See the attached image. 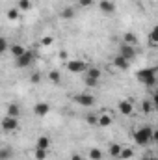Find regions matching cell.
Masks as SVG:
<instances>
[{
    "mask_svg": "<svg viewBox=\"0 0 158 160\" xmlns=\"http://www.w3.org/2000/svg\"><path fill=\"white\" fill-rule=\"evenodd\" d=\"M119 153H121V145L112 143V145H110V155H112V157H119Z\"/></svg>",
    "mask_w": 158,
    "mask_h": 160,
    "instance_id": "83f0119b",
    "label": "cell"
},
{
    "mask_svg": "<svg viewBox=\"0 0 158 160\" xmlns=\"http://www.w3.org/2000/svg\"><path fill=\"white\" fill-rule=\"evenodd\" d=\"M93 2H95V0H78V6H82V8H89V6H93Z\"/></svg>",
    "mask_w": 158,
    "mask_h": 160,
    "instance_id": "1f68e13d",
    "label": "cell"
},
{
    "mask_svg": "<svg viewBox=\"0 0 158 160\" xmlns=\"http://www.w3.org/2000/svg\"><path fill=\"white\" fill-rule=\"evenodd\" d=\"M112 123H114V118H112L110 114H106V112H104V114H101V116L97 118V125H99V127H102V128L110 127Z\"/></svg>",
    "mask_w": 158,
    "mask_h": 160,
    "instance_id": "8fae6325",
    "label": "cell"
},
{
    "mask_svg": "<svg viewBox=\"0 0 158 160\" xmlns=\"http://www.w3.org/2000/svg\"><path fill=\"white\" fill-rule=\"evenodd\" d=\"M89 158H91V160H101V158H102V151H101V149H97V147L89 149Z\"/></svg>",
    "mask_w": 158,
    "mask_h": 160,
    "instance_id": "44dd1931",
    "label": "cell"
},
{
    "mask_svg": "<svg viewBox=\"0 0 158 160\" xmlns=\"http://www.w3.org/2000/svg\"><path fill=\"white\" fill-rule=\"evenodd\" d=\"M123 43H126V45H136L138 43V39H136V36L134 34H125V38H123Z\"/></svg>",
    "mask_w": 158,
    "mask_h": 160,
    "instance_id": "cb8c5ba5",
    "label": "cell"
},
{
    "mask_svg": "<svg viewBox=\"0 0 158 160\" xmlns=\"http://www.w3.org/2000/svg\"><path fill=\"white\" fill-rule=\"evenodd\" d=\"M141 160H156V158H153V157H143Z\"/></svg>",
    "mask_w": 158,
    "mask_h": 160,
    "instance_id": "8d00e7d4",
    "label": "cell"
},
{
    "mask_svg": "<svg viewBox=\"0 0 158 160\" xmlns=\"http://www.w3.org/2000/svg\"><path fill=\"white\" fill-rule=\"evenodd\" d=\"M48 147H50V140H48L47 136H39V138H37V149H45V151H47Z\"/></svg>",
    "mask_w": 158,
    "mask_h": 160,
    "instance_id": "9a60e30c",
    "label": "cell"
},
{
    "mask_svg": "<svg viewBox=\"0 0 158 160\" xmlns=\"http://www.w3.org/2000/svg\"><path fill=\"white\" fill-rule=\"evenodd\" d=\"M36 158H37V160H45V158H47V151L36 147Z\"/></svg>",
    "mask_w": 158,
    "mask_h": 160,
    "instance_id": "f546056e",
    "label": "cell"
},
{
    "mask_svg": "<svg viewBox=\"0 0 158 160\" xmlns=\"http://www.w3.org/2000/svg\"><path fill=\"white\" fill-rule=\"evenodd\" d=\"M101 75H102V71H101L99 67H87V69H86V77H89V78L101 80Z\"/></svg>",
    "mask_w": 158,
    "mask_h": 160,
    "instance_id": "4fadbf2b",
    "label": "cell"
},
{
    "mask_svg": "<svg viewBox=\"0 0 158 160\" xmlns=\"http://www.w3.org/2000/svg\"><path fill=\"white\" fill-rule=\"evenodd\" d=\"M11 157H13V151L9 147H2L0 149V160H9Z\"/></svg>",
    "mask_w": 158,
    "mask_h": 160,
    "instance_id": "ac0fdd59",
    "label": "cell"
},
{
    "mask_svg": "<svg viewBox=\"0 0 158 160\" xmlns=\"http://www.w3.org/2000/svg\"><path fill=\"white\" fill-rule=\"evenodd\" d=\"M136 78L140 80L141 84H145V86H155V84H156V69H155V67L140 69V71L136 73Z\"/></svg>",
    "mask_w": 158,
    "mask_h": 160,
    "instance_id": "7a4b0ae2",
    "label": "cell"
},
{
    "mask_svg": "<svg viewBox=\"0 0 158 160\" xmlns=\"http://www.w3.org/2000/svg\"><path fill=\"white\" fill-rule=\"evenodd\" d=\"M32 8V2L30 0H19L17 2V9H21V11H28Z\"/></svg>",
    "mask_w": 158,
    "mask_h": 160,
    "instance_id": "ffe728a7",
    "label": "cell"
},
{
    "mask_svg": "<svg viewBox=\"0 0 158 160\" xmlns=\"http://www.w3.org/2000/svg\"><path fill=\"white\" fill-rule=\"evenodd\" d=\"M71 160H82V155H78V153H75V155L71 157Z\"/></svg>",
    "mask_w": 158,
    "mask_h": 160,
    "instance_id": "e575fe53",
    "label": "cell"
},
{
    "mask_svg": "<svg viewBox=\"0 0 158 160\" xmlns=\"http://www.w3.org/2000/svg\"><path fill=\"white\" fill-rule=\"evenodd\" d=\"M7 48H9V45H7V41L4 39V38H0V56H2V54H4V52L7 50Z\"/></svg>",
    "mask_w": 158,
    "mask_h": 160,
    "instance_id": "f1b7e54d",
    "label": "cell"
},
{
    "mask_svg": "<svg viewBox=\"0 0 158 160\" xmlns=\"http://www.w3.org/2000/svg\"><path fill=\"white\" fill-rule=\"evenodd\" d=\"M7 19H9V21H17V19H19V9H17V8H11V9L7 11Z\"/></svg>",
    "mask_w": 158,
    "mask_h": 160,
    "instance_id": "d4e9b609",
    "label": "cell"
},
{
    "mask_svg": "<svg viewBox=\"0 0 158 160\" xmlns=\"http://www.w3.org/2000/svg\"><path fill=\"white\" fill-rule=\"evenodd\" d=\"M153 128L151 127H143V128H138L136 132H134V142H136V145H149L151 142H153Z\"/></svg>",
    "mask_w": 158,
    "mask_h": 160,
    "instance_id": "6da1fadb",
    "label": "cell"
},
{
    "mask_svg": "<svg viewBox=\"0 0 158 160\" xmlns=\"http://www.w3.org/2000/svg\"><path fill=\"white\" fill-rule=\"evenodd\" d=\"M34 60H36V56H34V52H30V50H26L22 56H19V58H15V65L19 67V69H26V67H30L32 63H34Z\"/></svg>",
    "mask_w": 158,
    "mask_h": 160,
    "instance_id": "3957f363",
    "label": "cell"
},
{
    "mask_svg": "<svg viewBox=\"0 0 158 160\" xmlns=\"http://www.w3.org/2000/svg\"><path fill=\"white\" fill-rule=\"evenodd\" d=\"M52 43H54V38H52V36H47V38L41 39V45H43V47H50Z\"/></svg>",
    "mask_w": 158,
    "mask_h": 160,
    "instance_id": "4dcf8cb0",
    "label": "cell"
},
{
    "mask_svg": "<svg viewBox=\"0 0 158 160\" xmlns=\"http://www.w3.org/2000/svg\"><path fill=\"white\" fill-rule=\"evenodd\" d=\"M119 56H123L125 60L132 62V60H134V56H136V50H134V47H132V45L123 43V45H121V48H119Z\"/></svg>",
    "mask_w": 158,
    "mask_h": 160,
    "instance_id": "52a82bcc",
    "label": "cell"
},
{
    "mask_svg": "<svg viewBox=\"0 0 158 160\" xmlns=\"http://www.w3.org/2000/svg\"><path fill=\"white\" fill-rule=\"evenodd\" d=\"M30 80H32V84H39L41 82V73H34V75L30 77Z\"/></svg>",
    "mask_w": 158,
    "mask_h": 160,
    "instance_id": "d6a6232c",
    "label": "cell"
},
{
    "mask_svg": "<svg viewBox=\"0 0 158 160\" xmlns=\"http://www.w3.org/2000/svg\"><path fill=\"white\" fill-rule=\"evenodd\" d=\"M84 82H86V86H87V88H97V86H99V80L89 78V77H84Z\"/></svg>",
    "mask_w": 158,
    "mask_h": 160,
    "instance_id": "4316f807",
    "label": "cell"
},
{
    "mask_svg": "<svg viewBox=\"0 0 158 160\" xmlns=\"http://www.w3.org/2000/svg\"><path fill=\"white\" fill-rule=\"evenodd\" d=\"M153 108H155V106H153V102H149V101H143V102H141V110H143L145 114L153 112Z\"/></svg>",
    "mask_w": 158,
    "mask_h": 160,
    "instance_id": "484cf974",
    "label": "cell"
},
{
    "mask_svg": "<svg viewBox=\"0 0 158 160\" xmlns=\"http://www.w3.org/2000/svg\"><path fill=\"white\" fill-rule=\"evenodd\" d=\"M128 65H130V62L128 60H125L123 56H116L114 58V67H117V69H121V71H125V69H128Z\"/></svg>",
    "mask_w": 158,
    "mask_h": 160,
    "instance_id": "7c38bea8",
    "label": "cell"
},
{
    "mask_svg": "<svg viewBox=\"0 0 158 160\" xmlns=\"http://www.w3.org/2000/svg\"><path fill=\"white\" fill-rule=\"evenodd\" d=\"M87 123L89 125H97V118L95 116H87Z\"/></svg>",
    "mask_w": 158,
    "mask_h": 160,
    "instance_id": "836d02e7",
    "label": "cell"
},
{
    "mask_svg": "<svg viewBox=\"0 0 158 160\" xmlns=\"http://www.w3.org/2000/svg\"><path fill=\"white\" fill-rule=\"evenodd\" d=\"M0 125H2V128H4L6 132H11V130H17V128H19L17 118H11V116H6L4 119L0 121Z\"/></svg>",
    "mask_w": 158,
    "mask_h": 160,
    "instance_id": "8992f818",
    "label": "cell"
},
{
    "mask_svg": "<svg viewBox=\"0 0 158 160\" xmlns=\"http://www.w3.org/2000/svg\"><path fill=\"white\" fill-rule=\"evenodd\" d=\"M99 9H101L102 13H108V15H110V13L116 11V4H114L112 0H101V2H99Z\"/></svg>",
    "mask_w": 158,
    "mask_h": 160,
    "instance_id": "ba28073f",
    "label": "cell"
},
{
    "mask_svg": "<svg viewBox=\"0 0 158 160\" xmlns=\"http://www.w3.org/2000/svg\"><path fill=\"white\" fill-rule=\"evenodd\" d=\"M73 101H75L77 104H80V106H84V108H89V106L95 104V99H93L91 95H86V93H78V95H75Z\"/></svg>",
    "mask_w": 158,
    "mask_h": 160,
    "instance_id": "5b68a950",
    "label": "cell"
},
{
    "mask_svg": "<svg viewBox=\"0 0 158 160\" xmlns=\"http://www.w3.org/2000/svg\"><path fill=\"white\" fill-rule=\"evenodd\" d=\"M117 110L123 114V116H130L132 114V110H134V106H132V102L130 101H121L117 104Z\"/></svg>",
    "mask_w": 158,
    "mask_h": 160,
    "instance_id": "30bf717a",
    "label": "cell"
},
{
    "mask_svg": "<svg viewBox=\"0 0 158 160\" xmlns=\"http://www.w3.org/2000/svg\"><path fill=\"white\" fill-rule=\"evenodd\" d=\"M21 114V108L17 106V104H7V116H11V118H17Z\"/></svg>",
    "mask_w": 158,
    "mask_h": 160,
    "instance_id": "d6986e66",
    "label": "cell"
},
{
    "mask_svg": "<svg viewBox=\"0 0 158 160\" xmlns=\"http://www.w3.org/2000/svg\"><path fill=\"white\" fill-rule=\"evenodd\" d=\"M132 155H134V151L130 149V147H121V153H119V158H123V160H128V158H132Z\"/></svg>",
    "mask_w": 158,
    "mask_h": 160,
    "instance_id": "e0dca14e",
    "label": "cell"
},
{
    "mask_svg": "<svg viewBox=\"0 0 158 160\" xmlns=\"http://www.w3.org/2000/svg\"><path fill=\"white\" fill-rule=\"evenodd\" d=\"M48 112H50V104H48V102H37V104L34 106V114L39 116V118L47 116Z\"/></svg>",
    "mask_w": 158,
    "mask_h": 160,
    "instance_id": "9c48e42d",
    "label": "cell"
},
{
    "mask_svg": "<svg viewBox=\"0 0 158 160\" xmlns=\"http://www.w3.org/2000/svg\"><path fill=\"white\" fill-rule=\"evenodd\" d=\"M9 52H11L15 58H19V56H22V54L26 52V48H24L22 45H11V47H9Z\"/></svg>",
    "mask_w": 158,
    "mask_h": 160,
    "instance_id": "5bb4252c",
    "label": "cell"
},
{
    "mask_svg": "<svg viewBox=\"0 0 158 160\" xmlns=\"http://www.w3.org/2000/svg\"><path fill=\"white\" fill-rule=\"evenodd\" d=\"M149 45L151 47H156L158 45V28L151 30V34H149Z\"/></svg>",
    "mask_w": 158,
    "mask_h": 160,
    "instance_id": "2e32d148",
    "label": "cell"
},
{
    "mask_svg": "<svg viewBox=\"0 0 158 160\" xmlns=\"http://www.w3.org/2000/svg\"><path fill=\"white\" fill-rule=\"evenodd\" d=\"M48 80H50V82H54V84H60V80H62L60 71H50V73H48Z\"/></svg>",
    "mask_w": 158,
    "mask_h": 160,
    "instance_id": "603a6c76",
    "label": "cell"
},
{
    "mask_svg": "<svg viewBox=\"0 0 158 160\" xmlns=\"http://www.w3.org/2000/svg\"><path fill=\"white\" fill-rule=\"evenodd\" d=\"M60 58H62V60H65V58H67V52H63V50H62V52H60Z\"/></svg>",
    "mask_w": 158,
    "mask_h": 160,
    "instance_id": "d590c367",
    "label": "cell"
},
{
    "mask_svg": "<svg viewBox=\"0 0 158 160\" xmlns=\"http://www.w3.org/2000/svg\"><path fill=\"white\" fill-rule=\"evenodd\" d=\"M67 69L71 71V73H86V69L89 67L86 62H82V60H69L67 63Z\"/></svg>",
    "mask_w": 158,
    "mask_h": 160,
    "instance_id": "277c9868",
    "label": "cell"
},
{
    "mask_svg": "<svg viewBox=\"0 0 158 160\" xmlns=\"http://www.w3.org/2000/svg\"><path fill=\"white\" fill-rule=\"evenodd\" d=\"M75 17V9L73 8H65L63 11H62V19H65V21H71Z\"/></svg>",
    "mask_w": 158,
    "mask_h": 160,
    "instance_id": "7402d4cb",
    "label": "cell"
}]
</instances>
